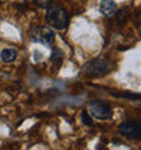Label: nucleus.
<instances>
[{"label":"nucleus","mask_w":141,"mask_h":150,"mask_svg":"<svg viewBox=\"0 0 141 150\" xmlns=\"http://www.w3.org/2000/svg\"><path fill=\"white\" fill-rule=\"evenodd\" d=\"M113 70V63L107 59H94L88 62L83 68V74L88 76H102Z\"/></svg>","instance_id":"obj_1"},{"label":"nucleus","mask_w":141,"mask_h":150,"mask_svg":"<svg viewBox=\"0 0 141 150\" xmlns=\"http://www.w3.org/2000/svg\"><path fill=\"white\" fill-rule=\"evenodd\" d=\"M46 21L54 29L63 30V29H65L68 26V14L63 7L54 6V7H50L47 10Z\"/></svg>","instance_id":"obj_2"},{"label":"nucleus","mask_w":141,"mask_h":150,"mask_svg":"<svg viewBox=\"0 0 141 150\" xmlns=\"http://www.w3.org/2000/svg\"><path fill=\"white\" fill-rule=\"evenodd\" d=\"M30 36L33 41L42 45H52L56 40V34L53 33V30L46 26H34L30 30Z\"/></svg>","instance_id":"obj_3"},{"label":"nucleus","mask_w":141,"mask_h":150,"mask_svg":"<svg viewBox=\"0 0 141 150\" xmlns=\"http://www.w3.org/2000/svg\"><path fill=\"white\" fill-rule=\"evenodd\" d=\"M88 109H90V113L94 117L101 119V120H107L113 116V109L110 107V104L102 101V100L91 101L90 105H88Z\"/></svg>","instance_id":"obj_4"},{"label":"nucleus","mask_w":141,"mask_h":150,"mask_svg":"<svg viewBox=\"0 0 141 150\" xmlns=\"http://www.w3.org/2000/svg\"><path fill=\"white\" fill-rule=\"evenodd\" d=\"M118 130L122 135H125L126 138L130 139H138L141 135V126L140 122H134V120H126L122 124H119Z\"/></svg>","instance_id":"obj_5"},{"label":"nucleus","mask_w":141,"mask_h":150,"mask_svg":"<svg viewBox=\"0 0 141 150\" xmlns=\"http://www.w3.org/2000/svg\"><path fill=\"white\" fill-rule=\"evenodd\" d=\"M99 11L105 16H113L117 12V4L114 0H102L99 4Z\"/></svg>","instance_id":"obj_6"},{"label":"nucleus","mask_w":141,"mask_h":150,"mask_svg":"<svg viewBox=\"0 0 141 150\" xmlns=\"http://www.w3.org/2000/svg\"><path fill=\"white\" fill-rule=\"evenodd\" d=\"M0 57H1V60L4 63H12L18 57V52L14 48H6V49H3L0 52Z\"/></svg>","instance_id":"obj_7"},{"label":"nucleus","mask_w":141,"mask_h":150,"mask_svg":"<svg viewBox=\"0 0 141 150\" xmlns=\"http://www.w3.org/2000/svg\"><path fill=\"white\" fill-rule=\"evenodd\" d=\"M64 59V53L61 49L59 48H53V51H52V55H50V60L53 62L54 64H60L63 62Z\"/></svg>","instance_id":"obj_8"},{"label":"nucleus","mask_w":141,"mask_h":150,"mask_svg":"<svg viewBox=\"0 0 141 150\" xmlns=\"http://www.w3.org/2000/svg\"><path fill=\"white\" fill-rule=\"evenodd\" d=\"M82 120H83V123H84L86 126H92V117L88 115V112L87 111L82 112Z\"/></svg>","instance_id":"obj_9"},{"label":"nucleus","mask_w":141,"mask_h":150,"mask_svg":"<svg viewBox=\"0 0 141 150\" xmlns=\"http://www.w3.org/2000/svg\"><path fill=\"white\" fill-rule=\"evenodd\" d=\"M52 1H53V0H34V3L37 4L38 7H42V8L49 7L52 4Z\"/></svg>","instance_id":"obj_10"},{"label":"nucleus","mask_w":141,"mask_h":150,"mask_svg":"<svg viewBox=\"0 0 141 150\" xmlns=\"http://www.w3.org/2000/svg\"><path fill=\"white\" fill-rule=\"evenodd\" d=\"M115 14L118 15V23L119 25H122L124 22H126V19H124V16H126V14H128L126 10H121L119 12H115Z\"/></svg>","instance_id":"obj_11"},{"label":"nucleus","mask_w":141,"mask_h":150,"mask_svg":"<svg viewBox=\"0 0 141 150\" xmlns=\"http://www.w3.org/2000/svg\"><path fill=\"white\" fill-rule=\"evenodd\" d=\"M96 150H109V149H107L105 145H99V146L96 147Z\"/></svg>","instance_id":"obj_12"},{"label":"nucleus","mask_w":141,"mask_h":150,"mask_svg":"<svg viewBox=\"0 0 141 150\" xmlns=\"http://www.w3.org/2000/svg\"><path fill=\"white\" fill-rule=\"evenodd\" d=\"M0 150H11V149H10V147H1Z\"/></svg>","instance_id":"obj_13"}]
</instances>
